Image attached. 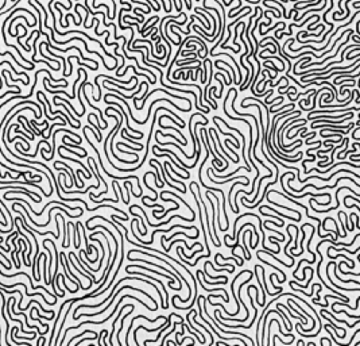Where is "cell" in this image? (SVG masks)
Segmentation results:
<instances>
[{
  "mask_svg": "<svg viewBox=\"0 0 360 346\" xmlns=\"http://www.w3.org/2000/svg\"><path fill=\"white\" fill-rule=\"evenodd\" d=\"M127 298H131V299H132V300H136L138 303H140V304L143 306V307H146V308H147V310H148V311H155V310H156L155 307H148V304H147V303H144L143 300H140V299L135 298V296H132V295H123V296H121V298H120V300H119L118 303H116V306H115V308H113V311H112V312H111V314H109V315H108V316H107V318H104V319H103V321H100V322H90V321H88V322H81V323H80V324H77V326H72V327H67L66 330H65V335L62 337V340H61L60 345H64V343H65V338H66L67 333H69L70 330H74V329H78V327L84 326V324H103V323H105V322H108L109 319H111V316H113V314H115L116 311L119 310V306H120V303H121V301H123V300H124V299H127Z\"/></svg>",
  "mask_w": 360,
  "mask_h": 346,
  "instance_id": "cell-1",
  "label": "cell"
},
{
  "mask_svg": "<svg viewBox=\"0 0 360 346\" xmlns=\"http://www.w3.org/2000/svg\"><path fill=\"white\" fill-rule=\"evenodd\" d=\"M124 289H132V291H136V292H139V293H143L144 296H147V298H148V299H150V300L154 303V307L158 308V304H156V301H155V299H154V296H150L146 291H143V289H139V288H135V287H132V285H121V288H120V289H116V291L113 292V295H112V298L109 299V300H111L112 303H113V301L116 300V298L119 296V293H120L121 291H124ZM109 307H111V304L105 306V307L103 308V310H100L99 312H92V314H78V315L76 314V315H73V319H74V321H77L80 315H85V316H96V315H101V314H104V312H105L107 310H108Z\"/></svg>",
  "mask_w": 360,
  "mask_h": 346,
  "instance_id": "cell-2",
  "label": "cell"
},
{
  "mask_svg": "<svg viewBox=\"0 0 360 346\" xmlns=\"http://www.w3.org/2000/svg\"><path fill=\"white\" fill-rule=\"evenodd\" d=\"M136 319H144L146 322H148V323H155V322H158V321H161V319H163L165 321L166 318L163 316V315H159L158 318H155V319H148L147 316H144V315H136V316H134L132 319H131V323H130V327H128V331H127V335H125V345H130V342H128V338H130V333H131V330H132V326L135 324V321Z\"/></svg>",
  "mask_w": 360,
  "mask_h": 346,
  "instance_id": "cell-3",
  "label": "cell"
},
{
  "mask_svg": "<svg viewBox=\"0 0 360 346\" xmlns=\"http://www.w3.org/2000/svg\"><path fill=\"white\" fill-rule=\"evenodd\" d=\"M132 268H138V269L147 270V272H154V273H156V275L163 276V277H166V279H169V285H173V284H174V281H177V280H175L174 277H170V276H167L166 273H161V272H158V270H154V269H151V268H146V266H143V265H138V264H134V265H128V266H125V269H132Z\"/></svg>",
  "mask_w": 360,
  "mask_h": 346,
  "instance_id": "cell-4",
  "label": "cell"
},
{
  "mask_svg": "<svg viewBox=\"0 0 360 346\" xmlns=\"http://www.w3.org/2000/svg\"><path fill=\"white\" fill-rule=\"evenodd\" d=\"M335 264V261L332 260V261H329L328 264H326V269H325V272H326V277H328V280L332 283V284L335 285V287H337V289H343V291H348V292H359V287L357 288H345V287H340V285H337L335 281H332V277H331V275H329V270H328V268L329 266H332Z\"/></svg>",
  "mask_w": 360,
  "mask_h": 346,
  "instance_id": "cell-5",
  "label": "cell"
},
{
  "mask_svg": "<svg viewBox=\"0 0 360 346\" xmlns=\"http://www.w3.org/2000/svg\"><path fill=\"white\" fill-rule=\"evenodd\" d=\"M191 314H193V323H194V324H197V326H200V327H201V329H202V330H204V331H207V333H208V335H209V338H210L209 343H210V345H213V343H214V340H213V335H212V333H210V330H209V329H207V327H204V324H201V323H198V322H197V311L194 310V311H193V312H191Z\"/></svg>",
  "mask_w": 360,
  "mask_h": 346,
  "instance_id": "cell-6",
  "label": "cell"
},
{
  "mask_svg": "<svg viewBox=\"0 0 360 346\" xmlns=\"http://www.w3.org/2000/svg\"><path fill=\"white\" fill-rule=\"evenodd\" d=\"M250 233H252L251 230H245L243 231V252L245 253V260H248V261H251V252L248 250V247H247V245H245V237L250 234Z\"/></svg>",
  "mask_w": 360,
  "mask_h": 346,
  "instance_id": "cell-7",
  "label": "cell"
},
{
  "mask_svg": "<svg viewBox=\"0 0 360 346\" xmlns=\"http://www.w3.org/2000/svg\"><path fill=\"white\" fill-rule=\"evenodd\" d=\"M286 230H287V233H289V237H290V239H289V242L286 244V246H285V249H283V253L286 254L287 257H289V260H291V264H294V256H290V254H287V252H286V249L289 247V245L291 244V239H293V235H291V224H289L286 227Z\"/></svg>",
  "mask_w": 360,
  "mask_h": 346,
  "instance_id": "cell-8",
  "label": "cell"
},
{
  "mask_svg": "<svg viewBox=\"0 0 360 346\" xmlns=\"http://www.w3.org/2000/svg\"><path fill=\"white\" fill-rule=\"evenodd\" d=\"M344 189H348L349 192H352L354 195H359L357 192H355L354 189H351L349 187H340V188H337V191H336V193H335V198H336V205H337V208L340 207V200H338V193L341 192V191H344Z\"/></svg>",
  "mask_w": 360,
  "mask_h": 346,
  "instance_id": "cell-9",
  "label": "cell"
},
{
  "mask_svg": "<svg viewBox=\"0 0 360 346\" xmlns=\"http://www.w3.org/2000/svg\"><path fill=\"white\" fill-rule=\"evenodd\" d=\"M283 25H285L283 22H278L277 25L274 26V27H270V29H267V30H266V31H260V35H266V34H267V32H270L271 30H274V29H277L278 26H283Z\"/></svg>",
  "mask_w": 360,
  "mask_h": 346,
  "instance_id": "cell-10",
  "label": "cell"
},
{
  "mask_svg": "<svg viewBox=\"0 0 360 346\" xmlns=\"http://www.w3.org/2000/svg\"><path fill=\"white\" fill-rule=\"evenodd\" d=\"M354 215H355V212H352V214H351V215H349V221H351V226H349V229H347V230H348V231H354V230H355V229H356V227H355V223H354Z\"/></svg>",
  "mask_w": 360,
  "mask_h": 346,
  "instance_id": "cell-11",
  "label": "cell"
},
{
  "mask_svg": "<svg viewBox=\"0 0 360 346\" xmlns=\"http://www.w3.org/2000/svg\"><path fill=\"white\" fill-rule=\"evenodd\" d=\"M271 1H273V3H275L277 6H279L280 8H282V11H283V16H285V18H287V14H286V10H285V6H283V4L280 3L279 0H271Z\"/></svg>",
  "mask_w": 360,
  "mask_h": 346,
  "instance_id": "cell-12",
  "label": "cell"
},
{
  "mask_svg": "<svg viewBox=\"0 0 360 346\" xmlns=\"http://www.w3.org/2000/svg\"><path fill=\"white\" fill-rule=\"evenodd\" d=\"M103 334H104V338H103V343H101V345L108 346L109 343H108V341H107V340H108V331H107V330H103Z\"/></svg>",
  "mask_w": 360,
  "mask_h": 346,
  "instance_id": "cell-13",
  "label": "cell"
},
{
  "mask_svg": "<svg viewBox=\"0 0 360 346\" xmlns=\"http://www.w3.org/2000/svg\"><path fill=\"white\" fill-rule=\"evenodd\" d=\"M96 338H97V337H96V335H92V337H90V338H82V340H80V341H78V342H77V345H76V346L81 345V343H82V342H86V341H93V340H96Z\"/></svg>",
  "mask_w": 360,
  "mask_h": 346,
  "instance_id": "cell-14",
  "label": "cell"
},
{
  "mask_svg": "<svg viewBox=\"0 0 360 346\" xmlns=\"http://www.w3.org/2000/svg\"><path fill=\"white\" fill-rule=\"evenodd\" d=\"M359 130H360V126H357L355 130H352V137H354L355 141H360L359 138H357V131H359Z\"/></svg>",
  "mask_w": 360,
  "mask_h": 346,
  "instance_id": "cell-15",
  "label": "cell"
},
{
  "mask_svg": "<svg viewBox=\"0 0 360 346\" xmlns=\"http://www.w3.org/2000/svg\"><path fill=\"white\" fill-rule=\"evenodd\" d=\"M217 76H220V77H221V79H223V80H224V83H225V84H227V85H228V86H229V85H231V81H229V80H227V77H225V76H224V74H223V73H217Z\"/></svg>",
  "mask_w": 360,
  "mask_h": 346,
  "instance_id": "cell-16",
  "label": "cell"
},
{
  "mask_svg": "<svg viewBox=\"0 0 360 346\" xmlns=\"http://www.w3.org/2000/svg\"><path fill=\"white\" fill-rule=\"evenodd\" d=\"M359 1L360 0H354V3H352V6L356 8V10H360V6H359Z\"/></svg>",
  "mask_w": 360,
  "mask_h": 346,
  "instance_id": "cell-17",
  "label": "cell"
},
{
  "mask_svg": "<svg viewBox=\"0 0 360 346\" xmlns=\"http://www.w3.org/2000/svg\"><path fill=\"white\" fill-rule=\"evenodd\" d=\"M356 32L360 35V20H359V22H356Z\"/></svg>",
  "mask_w": 360,
  "mask_h": 346,
  "instance_id": "cell-18",
  "label": "cell"
},
{
  "mask_svg": "<svg viewBox=\"0 0 360 346\" xmlns=\"http://www.w3.org/2000/svg\"><path fill=\"white\" fill-rule=\"evenodd\" d=\"M349 158H360V154H352V156H349Z\"/></svg>",
  "mask_w": 360,
  "mask_h": 346,
  "instance_id": "cell-19",
  "label": "cell"
},
{
  "mask_svg": "<svg viewBox=\"0 0 360 346\" xmlns=\"http://www.w3.org/2000/svg\"><path fill=\"white\" fill-rule=\"evenodd\" d=\"M297 345H305V341H302V340L297 341Z\"/></svg>",
  "mask_w": 360,
  "mask_h": 346,
  "instance_id": "cell-20",
  "label": "cell"
},
{
  "mask_svg": "<svg viewBox=\"0 0 360 346\" xmlns=\"http://www.w3.org/2000/svg\"><path fill=\"white\" fill-rule=\"evenodd\" d=\"M308 346H316V343H314V342H312V341H310V342H308Z\"/></svg>",
  "mask_w": 360,
  "mask_h": 346,
  "instance_id": "cell-21",
  "label": "cell"
},
{
  "mask_svg": "<svg viewBox=\"0 0 360 346\" xmlns=\"http://www.w3.org/2000/svg\"><path fill=\"white\" fill-rule=\"evenodd\" d=\"M161 3L163 4V8H165V0H161Z\"/></svg>",
  "mask_w": 360,
  "mask_h": 346,
  "instance_id": "cell-22",
  "label": "cell"
},
{
  "mask_svg": "<svg viewBox=\"0 0 360 346\" xmlns=\"http://www.w3.org/2000/svg\"><path fill=\"white\" fill-rule=\"evenodd\" d=\"M92 6H93V7H95V6H96V4H95V0H93V3H92Z\"/></svg>",
  "mask_w": 360,
  "mask_h": 346,
  "instance_id": "cell-23",
  "label": "cell"
}]
</instances>
